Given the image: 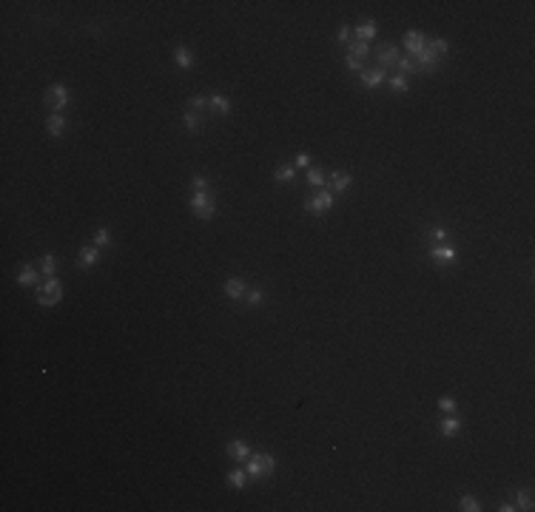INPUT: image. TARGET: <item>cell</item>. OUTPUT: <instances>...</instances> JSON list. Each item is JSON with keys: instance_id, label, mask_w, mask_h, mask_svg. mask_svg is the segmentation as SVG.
I'll return each mask as SVG.
<instances>
[{"instance_id": "1", "label": "cell", "mask_w": 535, "mask_h": 512, "mask_svg": "<svg viewBox=\"0 0 535 512\" xmlns=\"http://www.w3.org/2000/svg\"><path fill=\"white\" fill-rule=\"evenodd\" d=\"M63 299V284L57 282L54 276H46V282L40 284V290H37V302L43 307H51V305H57Z\"/></svg>"}, {"instance_id": "2", "label": "cell", "mask_w": 535, "mask_h": 512, "mask_svg": "<svg viewBox=\"0 0 535 512\" xmlns=\"http://www.w3.org/2000/svg\"><path fill=\"white\" fill-rule=\"evenodd\" d=\"M273 469H276V461H273V455H253L245 461V472L250 478H259V475H271Z\"/></svg>"}, {"instance_id": "3", "label": "cell", "mask_w": 535, "mask_h": 512, "mask_svg": "<svg viewBox=\"0 0 535 512\" xmlns=\"http://www.w3.org/2000/svg\"><path fill=\"white\" fill-rule=\"evenodd\" d=\"M191 208H194V214L199 216V219H211L216 211V205H214V196L208 191H196L191 196Z\"/></svg>"}, {"instance_id": "4", "label": "cell", "mask_w": 535, "mask_h": 512, "mask_svg": "<svg viewBox=\"0 0 535 512\" xmlns=\"http://www.w3.org/2000/svg\"><path fill=\"white\" fill-rule=\"evenodd\" d=\"M330 205H333V191H330V188H322L316 196H310L305 202V211L307 214H325V211H330Z\"/></svg>"}, {"instance_id": "5", "label": "cell", "mask_w": 535, "mask_h": 512, "mask_svg": "<svg viewBox=\"0 0 535 512\" xmlns=\"http://www.w3.org/2000/svg\"><path fill=\"white\" fill-rule=\"evenodd\" d=\"M46 105H51L57 114L66 108V102H68V89L63 86V83H57V86H51V89L46 91V97H43Z\"/></svg>"}, {"instance_id": "6", "label": "cell", "mask_w": 535, "mask_h": 512, "mask_svg": "<svg viewBox=\"0 0 535 512\" xmlns=\"http://www.w3.org/2000/svg\"><path fill=\"white\" fill-rule=\"evenodd\" d=\"M413 63H416V71H419V74H430V71L438 68V57L424 48V51H419V54L413 57Z\"/></svg>"}, {"instance_id": "7", "label": "cell", "mask_w": 535, "mask_h": 512, "mask_svg": "<svg viewBox=\"0 0 535 512\" xmlns=\"http://www.w3.org/2000/svg\"><path fill=\"white\" fill-rule=\"evenodd\" d=\"M430 256H433V262H438V265H453V262L458 259L453 245H436V248H430Z\"/></svg>"}, {"instance_id": "8", "label": "cell", "mask_w": 535, "mask_h": 512, "mask_svg": "<svg viewBox=\"0 0 535 512\" xmlns=\"http://www.w3.org/2000/svg\"><path fill=\"white\" fill-rule=\"evenodd\" d=\"M404 48H407L413 57L419 54V51H424V48H427V40H424V34H421V32H410L407 37H404Z\"/></svg>"}, {"instance_id": "9", "label": "cell", "mask_w": 535, "mask_h": 512, "mask_svg": "<svg viewBox=\"0 0 535 512\" xmlns=\"http://www.w3.org/2000/svg\"><path fill=\"white\" fill-rule=\"evenodd\" d=\"M225 453L231 455L234 461H242V464H245V461L250 458V447H248V444H242V441H231L225 447Z\"/></svg>"}, {"instance_id": "10", "label": "cell", "mask_w": 535, "mask_h": 512, "mask_svg": "<svg viewBox=\"0 0 535 512\" xmlns=\"http://www.w3.org/2000/svg\"><path fill=\"white\" fill-rule=\"evenodd\" d=\"M379 63H382V68L387 66H396L398 63V48L393 43H385L382 48H379Z\"/></svg>"}, {"instance_id": "11", "label": "cell", "mask_w": 535, "mask_h": 512, "mask_svg": "<svg viewBox=\"0 0 535 512\" xmlns=\"http://www.w3.org/2000/svg\"><path fill=\"white\" fill-rule=\"evenodd\" d=\"M347 188H350V174H347V171H333V177H330V191L344 193Z\"/></svg>"}, {"instance_id": "12", "label": "cell", "mask_w": 535, "mask_h": 512, "mask_svg": "<svg viewBox=\"0 0 535 512\" xmlns=\"http://www.w3.org/2000/svg\"><path fill=\"white\" fill-rule=\"evenodd\" d=\"M100 259V250H97V245H91V248H80L77 253V268H91L94 262Z\"/></svg>"}, {"instance_id": "13", "label": "cell", "mask_w": 535, "mask_h": 512, "mask_svg": "<svg viewBox=\"0 0 535 512\" xmlns=\"http://www.w3.org/2000/svg\"><path fill=\"white\" fill-rule=\"evenodd\" d=\"M382 80H385V68H364L362 71V83L367 89H376Z\"/></svg>"}, {"instance_id": "14", "label": "cell", "mask_w": 535, "mask_h": 512, "mask_svg": "<svg viewBox=\"0 0 535 512\" xmlns=\"http://www.w3.org/2000/svg\"><path fill=\"white\" fill-rule=\"evenodd\" d=\"M46 128H49L51 137H63V131H66V117H63V114H51V117L46 120Z\"/></svg>"}, {"instance_id": "15", "label": "cell", "mask_w": 535, "mask_h": 512, "mask_svg": "<svg viewBox=\"0 0 535 512\" xmlns=\"http://www.w3.org/2000/svg\"><path fill=\"white\" fill-rule=\"evenodd\" d=\"M225 296L228 299H239V296H245V282L239 279V276H231L225 282Z\"/></svg>"}, {"instance_id": "16", "label": "cell", "mask_w": 535, "mask_h": 512, "mask_svg": "<svg viewBox=\"0 0 535 512\" xmlns=\"http://www.w3.org/2000/svg\"><path fill=\"white\" fill-rule=\"evenodd\" d=\"M353 32H356V40L367 43L370 37H376V23H373V20H364V23H359V26H356Z\"/></svg>"}, {"instance_id": "17", "label": "cell", "mask_w": 535, "mask_h": 512, "mask_svg": "<svg viewBox=\"0 0 535 512\" xmlns=\"http://www.w3.org/2000/svg\"><path fill=\"white\" fill-rule=\"evenodd\" d=\"M208 105L214 108V114H228L231 111V102H228L225 94H211V97H208Z\"/></svg>"}, {"instance_id": "18", "label": "cell", "mask_w": 535, "mask_h": 512, "mask_svg": "<svg viewBox=\"0 0 535 512\" xmlns=\"http://www.w3.org/2000/svg\"><path fill=\"white\" fill-rule=\"evenodd\" d=\"M17 282H20L23 287H29V284H34V282H37V271H34L32 265H23V268H20V273H17Z\"/></svg>"}, {"instance_id": "19", "label": "cell", "mask_w": 535, "mask_h": 512, "mask_svg": "<svg viewBox=\"0 0 535 512\" xmlns=\"http://www.w3.org/2000/svg\"><path fill=\"white\" fill-rule=\"evenodd\" d=\"M174 60H177V66L180 68H191V63H194L185 46H177V48H174Z\"/></svg>"}, {"instance_id": "20", "label": "cell", "mask_w": 535, "mask_h": 512, "mask_svg": "<svg viewBox=\"0 0 535 512\" xmlns=\"http://www.w3.org/2000/svg\"><path fill=\"white\" fill-rule=\"evenodd\" d=\"M458 427H461V421L453 419V416H447V419H441V432L450 438V435H455L458 432Z\"/></svg>"}, {"instance_id": "21", "label": "cell", "mask_w": 535, "mask_h": 512, "mask_svg": "<svg viewBox=\"0 0 535 512\" xmlns=\"http://www.w3.org/2000/svg\"><path fill=\"white\" fill-rule=\"evenodd\" d=\"M245 469H234V472H228V484H231V489H242L245 487Z\"/></svg>"}, {"instance_id": "22", "label": "cell", "mask_w": 535, "mask_h": 512, "mask_svg": "<svg viewBox=\"0 0 535 512\" xmlns=\"http://www.w3.org/2000/svg\"><path fill=\"white\" fill-rule=\"evenodd\" d=\"M447 48H450V43H447L444 37H436V40H430V43H427V51H433L436 57H441Z\"/></svg>"}, {"instance_id": "23", "label": "cell", "mask_w": 535, "mask_h": 512, "mask_svg": "<svg viewBox=\"0 0 535 512\" xmlns=\"http://www.w3.org/2000/svg\"><path fill=\"white\" fill-rule=\"evenodd\" d=\"M94 245H97V248L111 245V233H108V228H97V231H94Z\"/></svg>"}, {"instance_id": "24", "label": "cell", "mask_w": 535, "mask_h": 512, "mask_svg": "<svg viewBox=\"0 0 535 512\" xmlns=\"http://www.w3.org/2000/svg\"><path fill=\"white\" fill-rule=\"evenodd\" d=\"M367 51H370V48H367V43H362V40H353V43L347 46V54H356L359 60H364Z\"/></svg>"}, {"instance_id": "25", "label": "cell", "mask_w": 535, "mask_h": 512, "mask_svg": "<svg viewBox=\"0 0 535 512\" xmlns=\"http://www.w3.org/2000/svg\"><path fill=\"white\" fill-rule=\"evenodd\" d=\"M182 125H185L188 131H199V128H202V120H199L194 111H188L185 117H182Z\"/></svg>"}, {"instance_id": "26", "label": "cell", "mask_w": 535, "mask_h": 512, "mask_svg": "<svg viewBox=\"0 0 535 512\" xmlns=\"http://www.w3.org/2000/svg\"><path fill=\"white\" fill-rule=\"evenodd\" d=\"M307 185L322 188V185H325V174H322L319 168H307Z\"/></svg>"}, {"instance_id": "27", "label": "cell", "mask_w": 535, "mask_h": 512, "mask_svg": "<svg viewBox=\"0 0 535 512\" xmlns=\"http://www.w3.org/2000/svg\"><path fill=\"white\" fill-rule=\"evenodd\" d=\"M205 105H208V97H202V94H194L191 100H188V108H191L194 114H196V111H202Z\"/></svg>"}, {"instance_id": "28", "label": "cell", "mask_w": 535, "mask_h": 512, "mask_svg": "<svg viewBox=\"0 0 535 512\" xmlns=\"http://www.w3.org/2000/svg\"><path fill=\"white\" fill-rule=\"evenodd\" d=\"M293 174H296L293 165H279V168H276V180L279 182H288V180L293 182Z\"/></svg>"}, {"instance_id": "29", "label": "cell", "mask_w": 535, "mask_h": 512, "mask_svg": "<svg viewBox=\"0 0 535 512\" xmlns=\"http://www.w3.org/2000/svg\"><path fill=\"white\" fill-rule=\"evenodd\" d=\"M398 71H401V74H416V63H413V60H410V57H398Z\"/></svg>"}, {"instance_id": "30", "label": "cell", "mask_w": 535, "mask_h": 512, "mask_svg": "<svg viewBox=\"0 0 535 512\" xmlns=\"http://www.w3.org/2000/svg\"><path fill=\"white\" fill-rule=\"evenodd\" d=\"M461 510L464 512H478L481 510V504H478V498H473V495H464V498H461Z\"/></svg>"}, {"instance_id": "31", "label": "cell", "mask_w": 535, "mask_h": 512, "mask_svg": "<svg viewBox=\"0 0 535 512\" xmlns=\"http://www.w3.org/2000/svg\"><path fill=\"white\" fill-rule=\"evenodd\" d=\"M54 265H57L54 253H46V256H43V273H46V276H54Z\"/></svg>"}, {"instance_id": "32", "label": "cell", "mask_w": 535, "mask_h": 512, "mask_svg": "<svg viewBox=\"0 0 535 512\" xmlns=\"http://www.w3.org/2000/svg\"><path fill=\"white\" fill-rule=\"evenodd\" d=\"M390 89H393V91H407V77L393 74V77H390Z\"/></svg>"}, {"instance_id": "33", "label": "cell", "mask_w": 535, "mask_h": 512, "mask_svg": "<svg viewBox=\"0 0 535 512\" xmlns=\"http://www.w3.org/2000/svg\"><path fill=\"white\" fill-rule=\"evenodd\" d=\"M515 510H533V501H530L527 492H518V495H515Z\"/></svg>"}, {"instance_id": "34", "label": "cell", "mask_w": 535, "mask_h": 512, "mask_svg": "<svg viewBox=\"0 0 535 512\" xmlns=\"http://www.w3.org/2000/svg\"><path fill=\"white\" fill-rule=\"evenodd\" d=\"M347 68L350 71H364V60H359L356 54H347Z\"/></svg>"}, {"instance_id": "35", "label": "cell", "mask_w": 535, "mask_h": 512, "mask_svg": "<svg viewBox=\"0 0 535 512\" xmlns=\"http://www.w3.org/2000/svg\"><path fill=\"white\" fill-rule=\"evenodd\" d=\"M438 407H441L444 413H455V398H450V396L438 398Z\"/></svg>"}, {"instance_id": "36", "label": "cell", "mask_w": 535, "mask_h": 512, "mask_svg": "<svg viewBox=\"0 0 535 512\" xmlns=\"http://www.w3.org/2000/svg\"><path fill=\"white\" fill-rule=\"evenodd\" d=\"M248 305L250 307H259L262 305V290H250V293H248Z\"/></svg>"}, {"instance_id": "37", "label": "cell", "mask_w": 535, "mask_h": 512, "mask_svg": "<svg viewBox=\"0 0 535 512\" xmlns=\"http://www.w3.org/2000/svg\"><path fill=\"white\" fill-rule=\"evenodd\" d=\"M430 236L436 239V242H444V239H447V228H441V225H438V228H433V231H430Z\"/></svg>"}, {"instance_id": "38", "label": "cell", "mask_w": 535, "mask_h": 512, "mask_svg": "<svg viewBox=\"0 0 535 512\" xmlns=\"http://www.w3.org/2000/svg\"><path fill=\"white\" fill-rule=\"evenodd\" d=\"M191 188H194V193H196V191H205V188H208L205 177H194V180H191Z\"/></svg>"}, {"instance_id": "39", "label": "cell", "mask_w": 535, "mask_h": 512, "mask_svg": "<svg viewBox=\"0 0 535 512\" xmlns=\"http://www.w3.org/2000/svg\"><path fill=\"white\" fill-rule=\"evenodd\" d=\"M296 165H299V168H310V157H307V154H299V157H296Z\"/></svg>"}, {"instance_id": "40", "label": "cell", "mask_w": 535, "mask_h": 512, "mask_svg": "<svg viewBox=\"0 0 535 512\" xmlns=\"http://www.w3.org/2000/svg\"><path fill=\"white\" fill-rule=\"evenodd\" d=\"M339 40H341V43H347V40H350V26H341V29H339Z\"/></svg>"}, {"instance_id": "41", "label": "cell", "mask_w": 535, "mask_h": 512, "mask_svg": "<svg viewBox=\"0 0 535 512\" xmlns=\"http://www.w3.org/2000/svg\"><path fill=\"white\" fill-rule=\"evenodd\" d=\"M498 510H501V512H512V510H515V504H501Z\"/></svg>"}]
</instances>
